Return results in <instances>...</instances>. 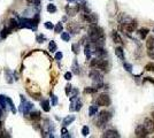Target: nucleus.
<instances>
[{"instance_id":"13","label":"nucleus","mask_w":154,"mask_h":138,"mask_svg":"<svg viewBox=\"0 0 154 138\" xmlns=\"http://www.w3.org/2000/svg\"><path fill=\"white\" fill-rule=\"evenodd\" d=\"M40 106H42V108H43V111L44 112H50V109H51V106H50V101L48 100H46V99H44V100H42V104H40Z\"/></svg>"},{"instance_id":"50","label":"nucleus","mask_w":154,"mask_h":138,"mask_svg":"<svg viewBox=\"0 0 154 138\" xmlns=\"http://www.w3.org/2000/svg\"><path fill=\"white\" fill-rule=\"evenodd\" d=\"M151 116H152V119L154 120V109L152 111V113H151Z\"/></svg>"},{"instance_id":"5","label":"nucleus","mask_w":154,"mask_h":138,"mask_svg":"<svg viewBox=\"0 0 154 138\" xmlns=\"http://www.w3.org/2000/svg\"><path fill=\"white\" fill-rule=\"evenodd\" d=\"M18 23H20V28H27V29H31L33 31L37 30V28L32 24L31 18H25V17H20L18 18Z\"/></svg>"},{"instance_id":"44","label":"nucleus","mask_w":154,"mask_h":138,"mask_svg":"<svg viewBox=\"0 0 154 138\" xmlns=\"http://www.w3.org/2000/svg\"><path fill=\"white\" fill-rule=\"evenodd\" d=\"M62 56H63V54H62V52H58V53L55 54V60H58V61H60V60L62 59Z\"/></svg>"},{"instance_id":"16","label":"nucleus","mask_w":154,"mask_h":138,"mask_svg":"<svg viewBox=\"0 0 154 138\" xmlns=\"http://www.w3.org/2000/svg\"><path fill=\"white\" fill-rule=\"evenodd\" d=\"M68 29H69V31L73 32V33H77L78 30H79V28L77 27V24H75V22H70V23L68 24Z\"/></svg>"},{"instance_id":"29","label":"nucleus","mask_w":154,"mask_h":138,"mask_svg":"<svg viewBox=\"0 0 154 138\" xmlns=\"http://www.w3.org/2000/svg\"><path fill=\"white\" fill-rule=\"evenodd\" d=\"M7 103H8L9 107H10V111L13 112V114H16V108H15V105H14V103L12 101V99H10V98H8V97H7Z\"/></svg>"},{"instance_id":"33","label":"nucleus","mask_w":154,"mask_h":138,"mask_svg":"<svg viewBox=\"0 0 154 138\" xmlns=\"http://www.w3.org/2000/svg\"><path fill=\"white\" fill-rule=\"evenodd\" d=\"M61 38H62V40H65V41H69V40H70V35H69L68 32H62V33H61Z\"/></svg>"},{"instance_id":"49","label":"nucleus","mask_w":154,"mask_h":138,"mask_svg":"<svg viewBox=\"0 0 154 138\" xmlns=\"http://www.w3.org/2000/svg\"><path fill=\"white\" fill-rule=\"evenodd\" d=\"M67 1H68V2H79V1H83V0H67Z\"/></svg>"},{"instance_id":"4","label":"nucleus","mask_w":154,"mask_h":138,"mask_svg":"<svg viewBox=\"0 0 154 138\" xmlns=\"http://www.w3.org/2000/svg\"><path fill=\"white\" fill-rule=\"evenodd\" d=\"M110 103H112V100H110L109 96L106 94V93H102V94H100V96L97 98V105H98V106L107 107V106L110 105Z\"/></svg>"},{"instance_id":"32","label":"nucleus","mask_w":154,"mask_h":138,"mask_svg":"<svg viewBox=\"0 0 154 138\" xmlns=\"http://www.w3.org/2000/svg\"><path fill=\"white\" fill-rule=\"evenodd\" d=\"M62 30H63V27H62V24L59 22V23L54 27V31H55L57 33H59V32H62Z\"/></svg>"},{"instance_id":"12","label":"nucleus","mask_w":154,"mask_h":138,"mask_svg":"<svg viewBox=\"0 0 154 138\" xmlns=\"http://www.w3.org/2000/svg\"><path fill=\"white\" fill-rule=\"evenodd\" d=\"M112 38H113V40H114V43H116V44H122L123 41H122V38L120 37V35L116 32V31H113L112 32Z\"/></svg>"},{"instance_id":"17","label":"nucleus","mask_w":154,"mask_h":138,"mask_svg":"<svg viewBox=\"0 0 154 138\" xmlns=\"http://www.w3.org/2000/svg\"><path fill=\"white\" fill-rule=\"evenodd\" d=\"M94 53H95V55H97L98 58H102V56L106 54V52H105L104 47H95Z\"/></svg>"},{"instance_id":"2","label":"nucleus","mask_w":154,"mask_h":138,"mask_svg":"<svg viewBox=\"0 0 154 138\" xmlns=\"http://www.w3.org/2000/svg\"><path fill=\"white\" fill-rule=\"evenodd\" d=\"M90 66H91L92 68H95V69H102V70H105V71L108 70V62H107V60H104V59H101V58H99V59H93V60L91 61Z\"/></svg>"},{"instance_id":"38","label":"nucleus","mask_w":154,"mask_h":138,"mask_svg":"<svg viewBox=\"0 0 154 138\" xmlns=\"http://www.w3.org/2000/svg\"><path fill=\"white\" fill-rule=\"evenodd\" d=\"M124 69L127 70V71H129V73H131L132 71V65H130V63H128V62H124Z\"/></svg>"},{"instance_id":"1","label":"nucleus","mask_w":154,"mask_h":138,"mask_svg":"<svg viewBox=\"0 0 154 138\" xmlns=\"http://www.w3.org/2000/svg\"><path fill=\"white\" fill-rule=\"evenodd\" d=\"M20 97H21V106H20V111H21V113H23L24 115H29V113H30L31 109L33 108V105H32L29 100H27L24 96L21 94Z\"/></svg>"},{"instance_id":"47","label":"nucleus","mask_w":154,"mask_h":138,"mask_svg":"<svg viewBox=\"0 0 154 138\" xmlns=\"http://www.w3.org/2000/svg\"><path fill=\"white\" fill-rule=\"evenodd\" d=\"M61 134H62V136H63V135H66V134H68V130L66 129V127H63V128L61 129Z\"/></svg>"},{"instance_id":"40","label":"nucleus","mask_w":154,"mask_h":138,"mask_svg":"<svg viewBox=\"0 0 154 138\" xmlns=\"http://www.w3.org/2000/svg\"><path fill=\"white\" fill-rule=\"evenodd\" d=\"M72 91H73V86L70 84H67V86H66V94L69 96L72 93Z\"/></svg>"},{"instance_id":"3","label":"nucleus","mask_w":154,"mask_h":138,"mask_svg":"<svg viewBox=\"0 0 154 138\" xmlns=\"http://www.w3.org/2000/svg\"><path fill=\"white\" fill-rule=\"evenodd\" d=\"M112 119V113H109L108 111H101L99 113L98 116V121H97V126L98 127H102L105 123H107L109 120Z\"/></svg>"},{"instance_id":"8","label":"nucleus","mask_w":154,"mask_h":138,"mask_svg":"<svg viewBox=\"0 0 154 138\" xmlns=\"http://www.w3.org/2000/svg\"><path fill=\"white\" fill-rule=\"evenodd\" d=\"M44 129H45L46 131H43V134H53V131H54V124H53L51 121L45 120Z\"/></svg>"},{"instance_id":"36","label":"nucleus","mask_w":154,"mask_h":138,"mask_svg":"<svg viewBox=\"0 0 154 138\" xmlns=\"http://www.w3.org/2000/svg\"><path fill=\"white\" fill-rule=\"evenodd\" d=\"M145 69L147 71H154V63L153 62H149L146 66H145Z\"/></svg>"},{"instance_id":"14","label":"nucleus","mask_w":154,"mask_h":138,"mask_svg":"<svg viewBox=\"0 0 154 138\" xmlns=\"http://www.w3.org/2000/svg\"><path fill=\"white\" fill-rule=\"evenodd\" d=\"M66 10H67V14L69 16H75L77 14V12L79 10L78 9V6H76L75 8H72V7H66Z\"/></svg>"},{"instance_id":"43","label":"nucleus","mask_w":154,"mask_h":138,"mask_svg":"<svg viewBox=\"0 0 154 138\" xmlns=\"http://www.w3.org/2000/svg\"><path fill=\"white\" fill-rule=\"evenodd\" d=\"M72 77H73V73L68 71V73H66V74H65V78H66L67 81H70V80H72Z\"/></svg>"},{"instance_id":"26","label":"nucleus","mask_w":154,"mask_h":138,"mask_svg":"<svg viewBox=\"0 0 154 138\" xmlns=\"http://www.w3.org/2000/svg\"><path fill=\"white\" fill-rule=\"evenodd\" d=\"M149 32H150V31H149V29H147V28H142V29L139 30L140 38H142V39H144V38H145L147 35H149Z\"/></svg>"},{"instance_id":"31","label":"nucleus","mask_w":154,"mask_h":138,"mask_svg":"<svg viewBox=\"0 0 154 138\" xmlns=\"http://www.w3.org/2000/svg\"><path fill=\"white\" fill-rule=\"evenodd\" d=\"M89 134H90L89 127H87V126H84V127L82 128V135H83L84 137H86V136H89Z\"/></svg>"},{"instance_id":"24","label":"nucleus","mask_w":154,"mask_h":138,"mask_svg":"<svg viewBox=\"0 0 154 138\" xmlns=\"http://www.w3.org/2000/svg\"><path fill=\"white\" fill-rule=\"evenodd\" d=\"M29 115H30V119L33 120V121L40 120V113H38V112H30Z\"/></svg>"},{"instance_id":"23","label":"nucleus","mask_w":154,"mask_h":138,"mask_svg":"<svg viewBox=\"0 0 154 138\" xmlns=\"http://www.w3.org/2000/svg\"><path fill=\"white\" fill-rule=\"evenodd\" d=\"M98 105L95 106V105H92V106H90V108H89V115L90 116H93V115H95L97 113H98Z\"/></svg>"},{"instance_id":"46","label":"nucleus","mask_w":154,"mask_h":138,"mask_svg":"<svg viewBox=\"0 0 154 138\" xmlns=\"http://www.w3.org/2000/svg\"><path fill=\"white\" fill-rule=\"evenodd\" d=\"M77 94H78V90L77 89H73V91H72V97H77Z\"/></svg>"},{"instance_id":"11","label":"nucleus","mask_w":154,"mask_h":138,"mask_svg":"<svg viewBox=\"0 0 154 138\" xmlns=\"http://www.w3.org/2000/svg\"><path fill=\"white\" fill-rule=\"evenodd\" d=\"M144 126H145V128L149 130V131H151V130H154V123H153V119L152 120H150V119H146L145 121H144Z\"/></svg>"},{"instance_id":"51","label":"nucleus","mask_w":154,"mask_h":138,"mask_svg":"<svg viewBox=\"0 0 154 138\" xmlns=\"http://www.w3.org/2000/svg\"><path fill=\"white\" fill-rule=\"evenodd\" d=\"M1 129H2V122L0 121V130H1Z\"/></svg>"},{"instance_id":"15","label":"nucleus","mask_w":154,"mask_h":138,"mask_svg":"<svg viewBox=\"0 0 154 138\" xmlns=\"http://www.w3.org/2000/svg\"><path fill=\"white\" fill-rule=\"evenodd\" d=\"M115 54L120 60H122V61L124 60V53H123V48L122 47H116L115 48Z\"/></svg>"},{"instance_id":"27","label":"nucleus","mask_w":154,"mask_h":138,"mask_svg":"<svg viewBox=\"0 0 154 138\" xmlns=\"http://www.w3.org/2000/svg\"><path fill=\"white\" fill-rule=\"evenodd\" d=\"M39 21H40V16H39V14H36V15L31 18V22H32V24H33L36 28H37V25H38Z\"/></svg>"},{"instance_id":"41","label":"nucleus","mask_w":154,"mask_h":138,"mask_svg":"<svg viewBox=\"0 0 154 138\" xmlns=\"http://www.w3.org/2000/svg\"><path fill=\"white\" fill-rule=\"evenodd\" d=\"M44 40H46V38H45L44 35H39V36H37V41H38V43H44Z\"/></svg>"},{"instance_id":"35","label":"nucleus","mask_w":154,"mask_h":138,"mask_svg":"<svg viewBox=\"0 0 154 138\" xmlns=\"http://www.w3.org/2000/svg\"><path fill=\"white\" fill-rule=\"evenodd\" d=\"M47 10H48L50 13H55V12H57V7H55V5H53V3L47 5Z\"/></svg>"},{"instance_id":"39","label":"nucleus","mask_w":154,"mask_h":138,"mask_svg":"<svg viewBox=\"0 0 154 138\" xmlns=\"http://www.w3.org/2000/svg\"><path fill=\"white\" fill-rule=\"evenodd\" d=\"M51 99H52V106H57L58 105V97L55 96V94H52L51 96Z\"/></svg>"},{"instance_id":"52","label":"nucleus","mask_w":154,"mask_h":138,"mask_svg":"<svg viewBox=\"0 0 154 138\" xmlns=\"http://www.w3.org/2000/svg\"><path fill=\"white\" fill-rule=\"evenodd\" d=\"M0 115H1V111H0Z\"/></svg>"},{"instance_id":"6","label":"nucleus","mask_w":154,"mask_h":138,"mask_svg":"<svg viewBox=\"0 0 154 138\" xmlns=\"http://www.w3.org/2000/svg\"><path fill=\"white\" fill-rule=\"evenodd\" d=\"M89 76H90V78L94 82V84H99V83H102V74L99 71V70H97V69H92L91 71H90V74H89Z\"/></svg>"},{"instance_id":"25","label":"nucleus","mask_w":154,"mask_h":138,"mask_svg":"<svg viewBox=\"0 0 154 138\" xmlns=\"http://www.w3.org/2000/svg\"><path fill=\"white\" fill-rule=\"evenodd\" d=\"M72 69H73V73L78 75L79 74V66H78V62L77 60H74L73 61V66H72Z\"/></svg>"},{"instance_id":"19","label":"nucleus","mask_w":154,"mask_h":138,"mask_svg":"<svg viewBox=\"0 0 154 138\" xmlns=\"http://www.w3.org/2000/svg\"><path fill=\"white\" fill-rule=\"evenodd\" d=\"M146 47L147 50H153L154 48V37H149L146 40Z\"/></svg>"},{"instance_id":"21","label":"nucleus","mask_w":154,"mask_h":138,"mask_svg":"<svg viewBox=\"0 0 154 138\" xmlns=\"http://www.w3.org/2000/svg\"><path fill=\"white\" fill-rule=\"evenodd\" d=\"M12 32V30H10V28L9 27H6V28H3L1 31H0V33H1V38L2 39H5L9 33Z\"/></svg>"},{"instance_id":"34","label":"nucleus","mask_w":154,"mask_h":138,"mask_svg":"<svg viewBox=\"0 0 154 138\" xmlns=\"http://www.w3.org/2000/svg\"><path fill=\"white\" fill-rule=\"evenodd\" d=\"M98 91V89L94 86V88H85V90H84V93H94V92H97Z\"/></svg>"},{"instance_id":"42","label":"nucleus","mask_w":154,"mask_h":138,"mask_svg":"<svg viewBox=\"0 0 154 138\" xmlns=\"http://www.w3.org/2000/svg\"><path fill=\"white\" fill-rule=\"evenodd\" d=\"M44 25H45V28H46V29H50V30H51V29H54V25H53V23H52V22H46Z\"/></svg>"},{"instance_id":"9","label":"nucleus","mask_w":154,"mask_h":138,"mask_svg":"<svg viewBox=\"0 0 154 138\" xmlns=\"http://www.w3.org/2000/svg\"><path fill=\"white\" fill-rule=\"evenodd\" d=\"M102 137H106V138H119V137H120V135H119V133H117V131H115V130H107V131H105V134L102 135Z\"/></svg>"},{"instance_id":"20","label":"nucleus","mask_w":154,"mask_h":138,"mask_svg":"<svg viewBox=\"0 0 154 138\" xmlns=\"http://www.w3.org/2000/svg\"><path fill=\"white\" fill-rule=\"evenodd\" d=\"M123 29H124L127 32H129V33H130V32H134V31H135L136 27H135V25H134V23L131 22V23H127V24L124 25V28H123Z\"/></svg>"},{"instance_id":"37","label":"nucleus","mask_w":154,"mask_h":138,"mask_svg":"<svg viewBox=\"0 0 154 138\" xmlns=\"http://www.w3.org/2000/svg\"><path fill=\"white\" fill-rule=\"evenodd\" d=\"M72 50H73V52H74L75 54H78V53H79V44H73Z\"/></svg>"},{"instance_id":"28","label":"nucleus","mask_w":154,"mask_h":138,"mask_svg":"<svg viewBox=\"0 0 154 138\" xmlns=\"http://www.w3.org/2000/svg\"><path fill=\"white\" fill-rule=\"evenodd\" d=\"M48 50H50V52H52V53H54V52L57 51V44H55L54 40H51V41H50V44H48Z\"/></svg>"},{"instance_id":"48","label":"nucleus","mask_w":154,"mask_h":138,"mask_svg":"<svg viewBox=\"0 0 154 138\" xmlns=\"http://www.w3.org/2000/svg\"><path fill=\"white\" fill-rule=\"evenodd\" d=\"M147 54H149V56H150L151 59H154V52H152L151 50H150V51L147 52Z\"/></svg>"},{"instance_id":"22","label":"nucleus","mask_w":154,"mask_h":138,"mask_svg":"<svg viewBox=\"0 0 154 138\" xmlns=\"http://www.w3.org/2000/svg\"><path fill=\"white\" fill-rule=\"evenodd\" d=\"M7 105H8V103H7V97L0 94V107L3 108V109H6Z\"/></svg>"},{"instance_id":"53","label":"nucleus","mask_w":154,"mask_h":138,"mask_svg":"<svg viewBox=\"0 0 154 138\" xmlns=\"http://www.w3.org/2000/svg\"><path fill=\"white\" fill-rule=\"evenodd\" d=\"M153 32H154V28H153Z\"/></svg>"},{"instance_id":"7","label":"nucleus","mask_w":154,"mask_h":138,"mask_svg":"<svg viewBox=\"0 0 154 138\" xmlns=\"http://www.w3.org/2000/svg\"><path fill=\"white\" fill-rule=\"evenodd\" d=\"M149 133H150V131L145 128L144 124L137 127V129H136V136H137V137H147V136H149Z\"/></svg>"},{"instance_id":"30","label":"nucleus","mask_w":154,"mask_h":138,"mask_svg":"<svg viewBox=\"0 0 154 138\" xmlns=\"http://www.w3.org/2000/svg\"><path fill=\"white\" fill-rule=\"evenodd\" d=\"M84 53H85L86 59H91V48H90V45H85Z\"/></svg>"},{"instance_id":"10","label":"nucleus","mask_w":154,"mask_h":138,"mask_svg":"<svg viewBox=\"0 0 154 138\" xmlns=\"http://www.w3.org/2000/svg\"><path fill=\"white\" fill-rule=\"evenodd\" d=\"M74 121H75V116H74V115H68L67 118H65V119H63L62 124H63V127H67V126L72 124Z\"/></svg>"},{"instance_id":"45","label":"nucleus","mask_w":154,"mask_h":138,"mask_svg":"<svg viewBox=\"0 0 154 138\" xmlns=\"http://www.w3.org/2000/svg\"><path fill=\"white\" fill-rule=\"evenodd\" d=\"M29 2H31V3H33V5H36V6H38V5H40V1L42 0H28Z\"/></svg>"},{"instance_id":"18","label":"nucleus","mask_w":154,"mask_h":138,"mask_svg":"<svg viewBox=\"0 0 154 138\" xmlns=\"http://www.w3.org/2000/svg\"><path fill=\"white\" fill-rule=\"evenodd\" d=\"M5 74H6V81L7 83H13V73L9 69H5Z\"/></svg>"}]
</instances>
